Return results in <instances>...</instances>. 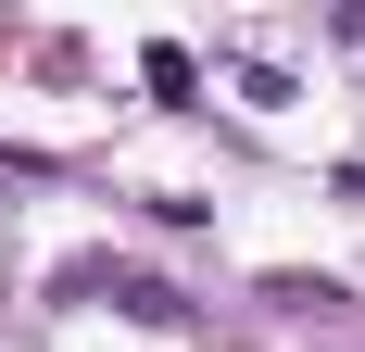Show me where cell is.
Returning a JSON list of instances; mask_svg holds the SVG:
<instances>
[{
  "label": "cell",
  "mask_w": 365,
  "mask_h": 352,
  "mask_svg": "<svg viewBox=\"0 0 365 352\" xmlns=\"http://www.w3.org/2000/svg\"><path fill=\"white\" fill-rule=\"evenodd\" d=\"M139 76H151V88H164V101H189V88H202V63H189L177 38H151V51H139Z\"/></svg>",
  "instance_id": "1"
}]
</instances>
